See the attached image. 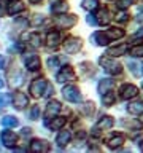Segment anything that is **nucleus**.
Here are the masks:
<instances>
[{
  "mask_svg": "<svg viewBox=\"0 0 143 153\" xmlns=\"http://www.w3.org/2000/svg\"><path fill=\"white\" fill-rule=\"evenodd\" d=\"M116 19H118V21H121V22H124V21H127V19H129V14H126V13H121V14H119V16H118Z\"/></svg>",
  "mask_w": 143,
  "mask_h": 153,
  "instance_id": "nucleus-40",
  "label": "nucleus"
},
{
  "mask_svg": "<svg viewBox=\"0 0 143 153\" xmlns=\"http://www.w3.org/2000/svg\"><path fill=\"white\" fill-rule=\"evenodd\" d=\"M83 8L84 10H89V11H92V10L97 8V5H99V0H83Z\"/></svg>",
  "mask_w": 143,
  "mask_h": 153,
  "instance_id": "nucleus-27",
  "label": "nucleus"
},
{
  "mask_svg": "<svg viewBox=\"0 0 143 153\" xmlns=\"http://www.w3.org/2000/svg\"><path fill=\"white\" fill-rule=\"evenodd\" d=\"M95 19H97V24H100V26H107V24L111 22L113 16L107 8H102V10H99L97 14H95Z\"/></svg>",
  "mask_w": 143,
  "mask_h": 153,
  "instance_id": "nucleus-11",
  "label": "nucleus"
},
{
  "mask_svg": "<svg viewBox=\"0 0 143 153\" xmlns=\"http://www.w3.org/2000/svg\"><path fill=\"white\" fill-rule=\"evenodd\" d=\"M127 67H129V70H130V72H132V74L135 75V76L140 75V64H137V62L130 61V62L127 64Z\"/></svg>",
  "mask_w": 143,
  "mask_h": 153,
  "instance_id": "nucleus-29",
  "label": "nucleus"
},
{
  "mask_svg": "<svg viewBox=\"0 0 143 153\" xmlns=\"http://www.w3.org/2000/svg\"><path fill=\"white\" fill-rule=\"evenodd\" d=\"M24 3H21V2H18V0H14V2H11L8 5V8H7V11H8V14H11V16H14V14H18V13H21V11H24Z\"/></svg>",
  "mask_w": 143,
  "mask_h": 153,
  "instance_id": "nucleus-18",
  "label": "nucleus"
},
{
  "mask_svg": "<svg viewBox=\"0 0 143 153\" xmlns=\"http://www.w3.org/2000/svg\"><path fill=\"white\" fill-rule=\"evenodd\" d=\"M56 24L60 29H70L76 24V16L75 14H64L62 13V16H59L56 19Z\"/></svg>",
  "mask_w": 143,
  "mask_h": 153,
  "instance_id": "nucleus-6",
  "label": "nucleus"
},
{
  "mask_svg": "<svg viewBox=\"0 0 143 153\" xmlns=\"http://www.w3.org/2000/svg\"><path fill=\"white\" fill-rule=\"evenodd\" d=\"M40 22H43V16H40V14H38V16H35V18H33L32 24H33V26H37V24H40Z\"/></svg>",
  "mask_w": 143,
  "mask_h": 153,
  "instance_id": "nucleus-41",
  "label": "nucleus"
},
{
  "mask_svg": "<svg viewBox=\"0 0 143 153\" xmlns=\"http://www.w3.org/2000/svg\"><path fill=\"white\" fill-rule=\"evenodd\" d=\"M52 93H54V88H52V85H48V86H46V89H45V94H43V96L49 97V96H52Z\"/></svg>",
  "mask_w": 143,
  "mask_h": 153,
  "instance_id": "nucleus-37",
  "label": "nucleus"
},
{
  "mask_svg": "<svg viewBox=\"0 0 143 153\" xmlns=\"http://www.w3.org/2000/svg\"><path fill=\"white\" fill-rule=\"evenodd\" d=\"M102 102L105 104V105H111L113 102H114V93H107V94H103L102 96Z\"/></svg>",
  "mask_w": 143,
  "mask_h": 153,
  "instance_id": "nucleus-28",
  "label": "nucleus"
},
{
  "mask_svg": "<svg viewBox=\"0 0 143 153\" xmlns=\"http://www.w3.org/2000/svg\"><path fill=\"white\" fill-rule=\"evenodd\" d=\"M24 64H26L29 70H37L40 69V57L35 54H27L24 56Z\"/></svg>",
  "mask_w": 143,
  "mask_h": 153,
  "instance_id": "nucleus-13",
  "label": "nucleus"
},
{
  "mask_svg": "<svg viewBox=\"0 0 143 153\" xmlns=\"http://www.w3.org/2000/svg\"><path fill=\"white\" fill-rule=\"evenodd\" d=\"M138 94V88L137 86H133V85H122L121 86V97L122 99H133L135 96Z\"/></svg>",
  "mask_w": 143,
  "mask_h": 153,
  "instance_id": "nucleus-10",
  "label": "nucleus"
},
{
  "mask_svg": "<svg viewBox=\"0 0 143 153\" xmlns=\"http://www.w3.org/2000/svg\"><path fill=\"white\" fill-rule=\"evenodd\" d=\"M126 51H127V45H119V46H114V48H110L108 50V54L110 56H122V54H126Z\"/></svg>",
  "mask_w": 143,
  "mask_h": 153,
  "instance_id": "nucleus-23",
  "label": "nucleus"
},
{
  "mask_svg": "<svg viewBox=\"0 0 143 153\" xmlns=\"http://www.w3.org/2000/svg\"><path fill=\"white\" fill-rule=\"evenodd\" d=\"M70 137H72L70 131H65V129H64V131H60L59 134H57V137H56V143L62 148V147H65L67 143L70 142Z\"/></svg>",
  "mask_w": 143,
  "mask_h": 153,
  "instance_id": "nucleus-17",
  "label": "nucleus"
},
{
  "mask_svg": "<svg viewBox=\"0 0 143 153\" xmlns=\"http://www.w3.org/2000/svg\"><path fill=\"white\" fill-rule=\"evenodd\" d=\"M124 143V136L122 134H116L114 137L111 139H108V142H107V145L108 148H111V150H114V148H119Z\"/></svg>",
  "mask_w": 143,
  "mask_h": 153,
  "instance_id": "nucleus-19",
  "label": "nucleus"
},
{
  "mask_svg": "<svg viewBox=\"0 0 143 153\" xmlns=\"http://www.w3.org/2000/svg\"><path fill=\"white\" fill-rule=\"evenodd\" d=\"M30 150L33 153H46L49 152V143H48V140H43V139H35L30 143Z\"/></svg>",
  "mask_w": 143,
  "mask_h": 153,
  "instance_id": "nucleus-9",
  "label": "nucleus"
},
{
  "mask_svg": "<svg viewBox=\"0 0 143 153\" xmlns=\"http://www.w3.org/2000/svg\"><path fill=\"white\" fill-rule=\"evenodd\" d=\"M16 139L18 137L13 131H3L2 132V143L8 148H13L14 145H16Z\"/></svg>",
  "mask_w": 143,
  "mask_h": 153,
  "instance_id": "nucleus-14",
  "label": "nucleus"
},
{
  "mask_svg": "<svg viewBox=\"0 0 143 153\" xmlns=\"http://www.w3.org/2000/svg\"><path fill=\"white\" fill-rule=\"evenodd\" d=\"M60 43V33L59 32H49L48 33V46L56 48Z\"/></svg>",
  "mask_w": 143,
  "mask_h": 153,
  "instance_id": "nucleus-21",
  "label": "nucleus"
},
{
  "mask_svg": "<svg viewBox=\"0 0 143 153\" xmlns=\"http://www.w3.org/2000/svg\"><path fill=\"white\" fill-rule=\"evenodd\" d=\"M121 37H124L122 29H107V30H103V32H95L92 35V42L95 45L105 46V45H108L110 42H114Z\"/></svg>",
  "mask_w": 143,
  "mask_h": 153,
  "instance_id": "nucleus-1",
  "label": "nucleus"
},
{
  "mask_svg": "<svg viewBox=\"0 0 143 153\" xmlns=\"http://www.w3.org/2000/svg\"><path fill=\"white\" fill-rule=\"evenodd\" d=\"M113 88H114V81L110 80V78H103V80L99 83V93H100V96L110 93Z\"/></svg>",
  "mask_w": 143,
  "mask_h": 153,
  "instance_id": "nucleus-16",
  "label": "nucleus"
},
{
  "mask_svg": "<svg viewBox=\"0 0 143 153\" xmlns=\"http://www.w3.org/2000/svg\"><path fill=\"white\" fill-rule=\"evenodd\" d=\"M18 118L16 117H10V115H7V117L2 118V126L3 128H14L18 126Z\"/></svg>",
  "mask_w": 143,
  "mask_h": 153,
  "instance_id": "nucleus-24",
  "label": "nucleus"
},
{
  "mask_svg": "<svg viewBox=\"0 0 143 153\" xmlns=\"http://www.w3.org/2000/svg\"><path fill=\"white\" fill-rule=\"evenodd\" d=\"M29 40H30V45L35 46V48H38L41 45V37L38 35V33H32V35L29 37Z\"/></svg>",
  "mask_w": 143,
  "mask_h": 153,
  "instance_id": "nucleus-30",
  "label": "nucleus"
},
{
  "mask_svg": "<svg viewBox=\"0 0 143 153\" xmlns=\"http://www.w3.org/2000/svg\"><path fill=\"white\" fill-rule=\"evenodd\" d=\"M99 62H100V65L105 69V72H108V74H111V75H119L122 72V65L119 64L118 61L111 59L110 56H102L99 59Z\"/></svg>",
  "mask_w": 143,
  "mask_h": 153,
  "instance_id": "nucleus-2",
  "label": "nucleus"
},
{
  "mask_svg": "<svg viewBox=\"0 0 143 153\" xmlns=\"http://www.w3.org/2000/svg\"><path fill=\"white\" fill-rule=\"evenodd\" d=\"M56 80L59 81V83H69V81H73L75 80V70L72 69L70 65H65L62 67L59 70V74H57Z\"/></svg>",
  "mask_w": 143,
  "mask_h": 153,
  "instance_id": "nucleus-5",
  "label": "nucleus"
},
{
  "mask_svg": "<svg viewBox=\"0 0 143 153\" xmlns=\"http://www.w3.org/2000/svg\"><path fill=\"white\" fill-rule=\"evenodd\" d=\"M137 21L140 22V21H143V10H140L138 11V16H137Z\"/></svg>",
  "mask_w": 143,
  "mask_h": 153,
  "instance_id": "nucleus-43",
  "label": "nucleus"
},
{
  "mask_svg": "<svg viewBox=\"0 0 143 153\" xmlns=\"http://www.w3.org/2000/svg\"><path fill=\"white\" fill-rule=\"evenodd\" d=\"M62 96H64V99H67L69 102L76 104L81 100V93L76 86H65V88H62Z\"/></svg>",
  "mask_w": 143,
  "mask_h": 153,
  "instance_id": "nucleus-4",
  "label": "nucleus"
},
{
  "mask_svg": "<svg viewBox=\"0 0 143 153\" xmlns=\"http://www.w3.org/2000/svg\"><path fill=\"white\" fill-rule=\"evenodd\" d=\"M10 100H11V97H10L8 94L0 93V108H2V107H7V105L10 104Z\"/></svg>",
  "mask_w": 143,
  "mask_h": 153,
  "instance_id": "nucleus-32",
  "label": "nucleus"
},
{
  "mask_svg": "<svg viewBox=\"0 0 143 153\" xmlns=\"http://www.w3.org/2000/svg\"><path fill=\"white\" fill-rule=\"evenodd\" d=\"M67 10H69V5H67V2H56V3L51 7V11L56 13V14H62V13H65Z\"/></svg>",
  "mask_w": 143,
  "mask_h": 153,
  "instance_id": "nucleus-22",
  "label": "nucleus"
},
{
  "mask_svg": "<svg viewBox=\"0 0 143 153\" xmlns=\"http://www.w3.org/2000/svg\"><path fill=\"white\" fill-rule=\"evenodd\" d=\"M140 150L143 152V143H140Z\"/></svg>",
  "mask_w": 143,
  "mask_h": 153,
  "instance_id": "nucleus-47",
  "label": "nucleus"
},
{
  "mask_svg": "<svg viewBox=\"0 0 143 153\" xmlns=\"http://www.w3.org/2000/svg\"><path fill=\"white\" fill-rule=\"evenodd\" d=\"M27 104H29V99H27V96L24 94V93H14V94H13V105H14L18 110L24 108Z\"/></svg>",
  "mask_w": 143,
  "mask_h": 153,
  "instance_id": "nucleus-15",
  "label": "nucleus"
},
{
  "mask_svg": "<svg viewBox=\"0 0 143 153\" xmlns=\"http://www.w3.org/2000/svg\"><path fill=\"white\" fill-rule=\"evenodd\" d=\"M127 110H129V113L140 115V113H143V104L142 102H133V104H130L127 107Z\"/></svg>",
  "mask_w": 143,
  "mask_h": 153,
  "instance_id": "nucleus-25",
  "label": "nucleus"
},
{
  "mask_svg": "<svg viewBox=\"0 0 143 153\" xmlns=\"http://www.w3.org/2000/svg\"><path fill=\"white\" fill-rule=\"evenodd\" d=\"M113 123H114L113 118L108 117V115H105V117L100 118L99 121H97V124H95V126L92 128V134H94V136H97L100 129H102V131H103V129H110V128L113 126Z\"/></svg>",
  "mask_w": 143,
  "mask_h": 153,
  "instance_id": "nucleus-8",
  "label": "nucleus"
},
{
  "mask_svg": "<svg viewBox=\"0 0 143 153\" xmlns=\"http://www.w3.org/2000/svg\"><path fill=\"white\" fill-rule=\"evenodd\" d=\"M130 56L133 57H143V46H135L130 50Z\"/></svg>",
  "mask_w": 143,
  "mask_h": 153,
  "instance_id": "nucleus-33",
  "label": "nucleus"
},
{
  "mask_svg": "<svg viewBox=\"0 0 143 153\" xmlns=\"http://www.w3.org/2000/svg\"><path fill=\"white\" fill-rule=\"evenodd\" d=\"M86 21H88V24H91V26H95V24H97V19H95L94 16H91V14L86 18Z\"/></svg>",
  "mask_w": 143,
  "mask_h": 153,
  "instance_id": "nucleus-38",
  "label": "nucleus"
},
{
  "mask_svg": "<svg viewBox=\"0 0 143 153\" xmlns=\"http://www.w3.org/2000/svg\"><path fill=\"white\" fill-rule=\"evenodd\" d=\"M29 2H30V3H40L41 0H29Z\"/></svg>",
  "mask_w": 143,
  "mask_h": 153,
  "instance_id": "nucleus-44",
  "label": "nucleus"
},
{
  "mask_svg": "<svg viewBox=\"0 0 143 153\" xmlns=\"http://www.w3.org/2000/svg\"><path fill=\"white\" fill-rule=\"evenodd\" d=\"M2 13H3V8H2V7H0V16H2Z\"/></svg>",
  "mask_w": 143,
  "mask_h": 153,
  "instance_id": "nucleus-46",
  "label": "nucleus"
},
{
  "mask_svg": "<svg viewBox=\"0 0 143 153\" xmlns=\"http://www.w3.org/2000/svg\"><path fill=\"white\" fill-rule=\"evenodd\" d=\"M48 86V81L45 78H37L32 81L30 88H29V91H30V94L33 96V97H40V96L45 94V89Z\"/></svg>",
  "mask_w": 143,
  "mask_h": 153,
  "instance_id": "nucleus-3",
  "label": "nucleus"
},
{
  "mask_svg": "<svg viewBox=\"0 0 143 153\" xmlns=\"http://www.w3.org/2000/svg\"><path fill=\"white\" fill-rule=\"evenodd\" d=\"M38 117H40V107H38V105H33L32 110H30V118L32 120H37Z\"/></svg>",
  "mask_w": 143,
  "mask_h": 153,
  "instance_id": "nucleus-36",
  "label": "nucleus"
},
{
  "mask_svg": "<svg viewBox=\"0 0 143 153\" xmlns=\"http://www.w3.org/2000/svg\"><path fill=\"white\" fill-rule=\"evenodd\" d=\"M81 48V40L76 37H69L67 40L64 42V50L65 53H69V54H73V53H76Z\"/></svg>",
  "mask_w": 143,
  "mask_h": 153,
  "instance_id": "nucleus-7",
  "label": "nucleus"
},
{
  "mask_svg": "<svg viewBox=\"0 0 143 153\" xmlns=\"http://www.w3.org/2000/svg\"><path fill=\"white\" fill-rule=\"evenodd\" d=\"M48 67L49 69H57V67H60V57H49L48 59Z\"/></svg>",
  "mask_w": 143,
  "mask_h": 153,
  "instance_id": "nucleus-31",
  "label": "nucleus"
},
{
  "mask_svg": "<svg viewBox=\"0 0 143 153\" xmlns=\"http://www.w3.org/2000/svg\"><path fill=\"white\" fill-rule=\"evenodd\" d=\"M80 110L83 112V115L89 117V115H92V113H94L95 107H94V104H92V102H86V104H83V105L80 107Z\"/></svg>",
  "mask_w": 143,
  "mask_h": 153,
  "instance_id": "nucleus-26",
  "label": "nucleus"
},
{
  "mask_svg": "<svg viewBox=\"0 0 143 153\" xmlns=\"http://www.w3.org/2000/svg\"><path fill=\"white\" fill-rule=\"evenodd\" d=\"M21 134H22V137H29V136L32 134V129H30V128H24Z\"/></svg>",
  "mask_w": 143,
  "mask_h": 153,
  "instance_id": "nucleus-39",
  "label": "nucleus"
},
{
  "mask_svg": "<svg viewBox=\"0 0 143 153\" xmlns=\"http://www.w3.org/2000/svg\"><path fill=\"white\" fill-rule=\"evenodd\" d=\"M133 3V0H118V8H121V10H126V8H129L130 5Z\"/></svg>",
  "mask_w": 143,
  "mask_h": 153,
  "instance_id": "nucleus-34",
  "label": "nucleus"
},
{
  "mask_svg": "<svg viewBox=\"0 0 143 153\" xmlns=\"http://www.w3.org/2000/svg\"><path fill=\"white\" fill-rule=\"evenodd\" d=\"M142 38H143V27H140V30H137L130 37V42H138V40H142Z\"/></svg>",
  "mask_w": 143,
  "mask_h": 153,
  "instance_id": "nucleus-35",
  "label": "nucleus"
},
{
  "mask_svg": "<svg viewBox=\"0 0 143 153\" xmlns=\"http://www.w3.org/2000/svg\"><path fill=\"white\" fill-rule=\"evenodd\" d=\"M5 64H7V59H5V56H0V69H3Z\"/></svg>",
  "mask_w": 143,
  "mask_h": 153,
  "instance_id": "nucleus-42",
  "label": "nucleus"
},
{
  "mask_svg": "<svg viewBox=\"0 0 143 153\" xmlns=\"http://www.w3.org/2000/svg\"><path fill=\"white\" fill-rule=\"evenodd\" d=\"M60 112V104L57 102V100H51V102H48L46 105V112H45V117L46 120H49V118H54L57 113Z\"/></svg>",
  "mask_w": 143,
  "mask_h": 153,
  "instance_id": "nucleus-12",
  "label": "nucleus"
},
{
  "mask_svg": "<svg viewBox=\"0 0 143 153\" xmlns=\"http://www.w3.org/2000/svg\"><path fill=\"white\" fill-rule=\"evenodd\" d=\"M3 85H5V83H3V78L0 76V88H3Z\"/></svg>",
  "mask_w": 143,
  "mask_h": 153,
  "instance_id": "nucleus-45",
  "label": "nucleus"
},
{
  "mask_svg": "<svg viewBox=\"0 0 143 153\" xmlns=\"http://www.w3.org/2000/svg\"><path fill=\"white\" fill-rule=\"evenodd\" d=\"M64 124H65V118H51V123L46 120V126H49L51 129H54V131H57V129H60V128H64Z\"/></svg>",
  "mask_w": 143,
  "mask_h": 153,
  "instance_id": "nucleus-20",
  "label": "nucleus"
}]
</instances>
